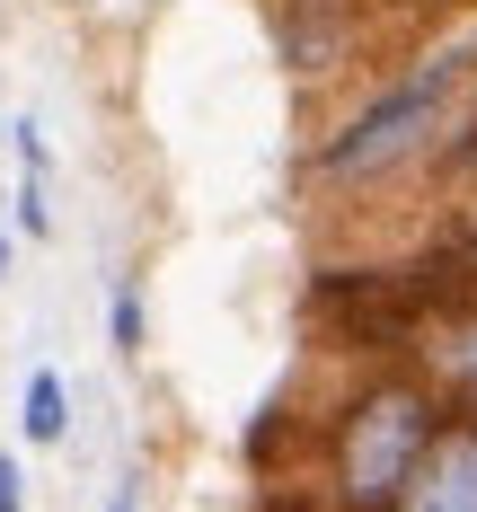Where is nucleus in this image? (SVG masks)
Masks as SVG:
<instances>
[{"label": "nucleus", "mask_w": 477, "mask_h": 512, "mask_svg": "<svg viewBox=\"0 0 477 512\" xmlns=\"http://www.w3.org/2000/svg\"><path fill=\"white\" fill-rule=\"evenodd\" d=\"M477 106V27H451L389 62L345 115H327L301 151V186L310 195H380L398 177H424L451 151V133Z\"/></svg>", "instance_id": "f257e3e1"}, {"label": "nucleus", "mask_w": 477, "mask_h": 512, "mask_svg": "<svg viewBox=\"0 0 477 512\" xmlns=\"http://www.w3.org/2000/svg\"><path fill=\"white\" fill-rule=\"evenodd\" d=\"M460 415L433 389V371L407 362H363L345 398L318 415V504L327 512H398V495L424 477Z\"/></svg>", "instance_id": "f03ea898"}, {"label": "nucleus", "mask_w": 477, "mask_h": 512, "mask_svg": "<svg viewBox=\"0 0 477 512\" xmlns=\"http://www.w3.org/2000/svg\"><path fill=\"white\" fill-rule=\"evenodd\" d=\"M363 0H274V53L292 80H336L363 62Z\"/></svg>", "instance_id": "7ed1b4c3"}, {"label": "nucleus", "mask_w": 477, "mask_h": 512, "mask_svg": "<svg viewBox=\"0 0 477 512\" xmlns=\"http://www.w3.org/2000/svg\"><path fill=\"white\" fill-rule=\"evenodd\" d=\"M398 512H477V424H451L424 477L398 495Z\"/></svg>", "instance_id": "20e7f679"}, {"label": "nucleus", "mask_w": 477, "mask_h": 512, "mask_svg": "<svg viewBox=\"0 0 477 512\" xmlns=\"http://www.w3.org/2000/svg\"><path fill=\"white\" fill-rule=\"evenodd\" d=\"M416 362L433 371V389L451 398V415H460V424H477V309L442 318V327L416 345Z\"/></svg>", "instance_id": "39448f33"}, {"label": "nucleus", "mask_w": 477, "mask_h": 512, "mask_svg": "<svg viewBox=\"0 0 477 512\" xmlns=\"http://www.w3.org/2000/svg\"><path fill=\"white\" fill-rule=\"evenodd\" d=\"M18 442H27V451H62V442H71V380H62L53 362H36V371L18 380Z\"/></svg>", "instance_id": "423d86ee"}, {"label": "nucleus", "mask_w": 477, "mask_h": 512, "mask_svg": "<svg viewBox=\"0 0 477 512\" xmlns=\"http://www.w3.org/2000/svg\"><path fill=\"white\" fill-rule=\"evenodd\" d=\"M106 354L115 362L151 354V292H142V274H106Z\"/></svg>", "instance_id": "0eeeda50"}, {"label": "nucleus", "mask_w": 477, "mask_h": 512, "mask_svg": "<svg viewBox=\"0 0 477 512\" xmlns=\"http://www.w3.org/2000/svg\"><path fill=\"white\" fill-rule=\"evenodd\" d=\"M0 151L18 159V177H53V142H45V115H9V124H0Z\"/></svg>", "instance_id": "6e6552de"}, {"label": "nucleus", "mask_w": 477, "mask_h": 512, "mask_svg": "<svg viewBox=\"0 0 477 512\" xmlns=\"http://www.w3.org/2000/svg\"><path fill=\"white\" fill-rule=\"evenodd\" d=\"M9 230H18V239H53V195H45V177H18V195H9Z\"/></svg>", "instance_id": "1a4fd4ad"}, {"label": "nucleus", "mask_w": 477, "mask_h": 512, "mask_svg": "<svg viewBox=\"0 0 477 512\" xmlns=\"http://www.w3.org/2000/svg\"><path fill=\"white\" fill-rule=\"evenodd\" d=\"M142 495H151V477H142V468H115V486H106L98 512H142Z\"/></svg>", "instance_id": "9d476101"}, {"label": "nucleus", "mask_w": 477, "mask_h": 512, "mask_svg": "<svg viewBox=\"0 0 477 512\" xmlns=\"http://www.w3.org/2000/svg\"><path fill=\"white\" fill-rule=\"evenodd\" d=\"M0 512H27V460L0 442Z\"/></svg>", "instance_id": "9b49d317"}, {"label": "nucleus", "mask_w": 477, "mask_h": 512, "mask_svg": "<svg viewBox=\"0 0 477 512\" xmlns=\"http://www.w3.org/2000/svg\"><path fill=\"white\" fill-rule=\"evenodd\" d=\"M0 283H9V221H0Z\"/></svg>", "instance_id": "f8f14e48"}]
</instances>
